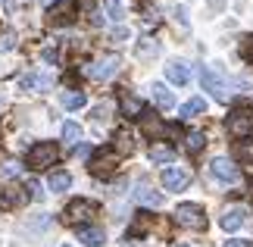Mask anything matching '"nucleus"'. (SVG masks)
<instances>
[{
  "mask_svg": "<svg viewBox=\"0 0 253 247\" xmlns=\"http://www.w3.org/2000/svg\"><path fill=\"white\" fill-rule=\"evenodd\" d=\"M56 160H60V147H56L53 141H41V144H35L32 150H28V169H47V166H53Z\"/></svg>",
  "mask_w": 253,
  "mask_h": 247,
  "instance_id": "f257e3e1",
  "label": "nucleus"
},
{
  "mask_svg": "<svg viewBox=\"0 0 253 247\" xmlns=\"http://www.w3.org/2000/svg\"><path fill=\"white\" fill-rule=\"evenodd\" d=\"M175 222L184 225V229H203V225H207L203 206H197V203H178V206H175Z\"/></svg>",
  "mask_w": 253,
  "mask_h": 247,
  "instance_id": "f03ea898",
  "label": "nucleus"
},
{
  "mask_svg": "<svg viewBox=\"0 0 253 247\" xmlns=\"http://www.w3.org/2000/svg\"><path fill=\"white\" fill-rule=\"evenodd\" d=\"M119 72V56H100L97 63H91L84 69L87 78H94V82H106V78H113Z\"/></svg>",
  "mask_w": 253,
  "mask_h": 247,
  "instance_id": "7ed1b4c3",
  "label": "nucleus"
},
{
  "mask_svg": "<svg viewBox=\"0 0 253 247\" xmlns=\"http://www.w3.org/2000/svg\"><path fill=\"white\" fill-rule=\"evenodd\" d=\"M116 163H119V153L116 150H97L91 156V172L97 175V179H106V175L116 172Z\"/></svg>",
  "mask_w": 253,
  "mask_h": 247,
  "instance_id": "20e7f679",
  "label": "nucleus"
},
{
  "mask_svg": "<svg viewBox=\"0 0 253 247\" xmlns=\"http://www.w3.org/2000/svg\"><path fill=\"white\" fill-rule=\"evenodd\" d=\"M200 85H203V91H210L219 103H225V100H228V94H231V91H228V85L222 82V78L212 72V69H200Z\"/></svg>",
  "mask_w": 253,
  "mask_h": 247,
  "instance_id": "39448f33",
  "label": "nucleus"
},
{
  "mask_svg": "<svg viewBox=\"0 0 253 247\" xmlns=\"http://www.w3.org/2000/svg\"><path fill=\"white\" fill-rule=\"evenodd\" d=\"M228 132L235 138H247L253 135V110H235L228 116Z\"/></svg>",
  "mask_w": 253,
  "mask_h": 247,
  "instance_id": "423d86ee",
  "label": "nucleus"
},
{
  "mask_svg": "<svg viewBox=\"0 0 253 247\" xmlns=\"http://www.w3.org/2000/svg\"><path fill=\"white\" fill-rule=\"evenodd\" d=\"M191 182V172L181 169V166H166L163 169V188L166 191H181V188H188Z\"/></svg>",
  "mask_w": 253,
  "mask_h": 247,
  "instance_id": "0eeeda50",
  "label": "nucleus"
},
{
  "mask_svg": "<svg viewBox=\"0 0 253 247\" xmlns=\"http://www.w3.org/2000/svg\"><path fill=\"white\" fill-rule=\"evenodd\" d=\"M91 216H97V203L94 200L79 197V200H72L69 206H66V219L69 222H84V219H91Z\"/></svg>",
  "mask_w": 253,
  "mask_h": 247,
  "instance_id": "6e6552de",
  "label": "nucleus"
},
{
  "mask_svg": "<svg viewBox=\"0 0 253 247\" xmlns=\"http://www.w3.org/2000/svg\"><path fill=\"white\" fill-rule=\"evenodd\" d=\"M210 172L216 175L219 182H225V185H235L238 182V166L231 163V160H225V156H216V160L210 163Z\"/></svg>",
  "mask_w": 253,
  "mask_h": 247,
  "instance_id": "1a4fd4ad",
  "label": "nucleus"
},
{
  "mask_svg": "<svg viewBox=\"0 0 253 247\" xmlns=\"http://www.w3.org/2000/svg\"><path fill=\"white\" fill-rule=\"evenodd\" d=\"M22 88H25V91H50V88H53V75L28 72V75H22Z\"/></svg>",
  "mask_w": 253,
  "mask_h": 247,
  "instance_id": "9d476101",
  "label": "nucleus"
},
{
  "mask_svg": "<svg viewBox=\"0 0 253 247\" xmlns=\"http://www.w3.org/2000/svg\"><path fill=\"white\" fill-rule=\"evenodd\" d=\"M244 219H247V213L241 210V206H231V210H225V216L219 219V225H222L225 232H235V229H241V225H244Z\"/></svg>",
  "mask_w": 253,
  "mask_h": 247,
  "instance_id": "9b49d317",
  "label": "nucleus"
},
{
  "mask_svg": "<svg viewBox=\"0 0 253 247\" xmlns=\"http://www.w3.org/2000/svg\"><path fill=\"white\" fill-rule=\"evenodd\" d=\"M79 241L87 244V247H100L106 241V235H103V229H97V225H82V229H79Z\"/></svg>",
  "mask_w": 253,
  "mask_h": 247,
  "instance_id": "f8f14e48",
  "label": "nucleus"
},
{
  "mask_svg": "<svg viewBox=\"0 0 253 247\" xmlns=\"http://www.w3.org/2000/svg\"><path fill=\"white\" fill-rule=\"evenodd\" d=\"M141 113H144L141 97H134V94H122V116H125V119H141Z\"/></svg>",
  "mask_w": 253,
  "mask_h": 247,
  "instance_id": "ddd939ff",
  "label": "nucleus"
},
{
  "mask_svg": "<svg viewBox=\"0 0 253 247\" xmlns=\"http://www.w3.org/2000/svg\"><path fill=\"white\" fill-rule=\"evenodd\" d=\"M166 78L172 85H188L191 82V69L184 66V63H169L166 66Z\"/></svg>",
  "mask_w": 253,
  "mask_h": 247,
  "instance_id": "4468645a",
  "label": "nucleus"
},
{
  "mask_svg": "<svg viewBox=\"0 0 253 247\" xmlns=\"http://www.w3.org/2000/svg\"><path fill=\"white\" fill-rule=\"evenodd\" d=\"M72 13H75V3L72 0H63L60 6H50V22H56V25L72 22Z\"/></svg>",
  "mask_w": 253,
  "mask_h": 247,
  "instance_id": "2eb2a0df",
  "label": "nucleus"
},
{
  "mask_svg": "<svg viewBox=\"0 0 253 247\" xmlns=\"http://www.w3.org/2000/svg\"><path fill=\"white\" fill-rule=\"evenodd\" d=\"M150 91H153V103H157L160 110H172V106H175V97H172V91L166 85H153Z\"/></svg>",
  "mask_w": 253,
  "mask_h": 247,
  "instance_id": "dca6fc26",
  "label": "nucleus"
},
{
  "mask_svg": "<svg viewBox=\"0 0 253 247\" xmlns=\"http://www.w3.org/2000/svg\"><path fill=\"white\" fill-rule=\"evenodd\" d=\"M25 200H28V194H25V188H19V185H9L3 191V206H22Z\"/></svg>",
  "mask_w": 253,
  "mask_h": 247,
  "instance_id": "f3484780",
  "label": "nucleus"
},
{
  "mask_svg": "<svg viewBox=\"0 0 253 247\" xmlns=\"http://www.w3.org/2000/svg\"><path fill=\"white\" fill-rule=\"evenodd\" d=\"M203 110H207V100H203V97H191L188 103H181L178 116H181V119H191V116H200Z\"/></svg>",
  "mask_w": 253,
  "mask_h": 247,
  "instance_id": "a211bd4d",
  "label": "nucleus"
},
{
  "mask_svg": "<svg viewBox=\"0 0 253 247\" xmlns=\"http://www.w3.org/2000/svg\"><path fill=\"white\" fill-rule=\"evenodd\" d=\"M134 200L147 203V206H163V194L153 191V188H138V191H134Z\"/></svg>",
  "mask_w": 253,
  "mask_h": 247,
  "instance_id": "6ab92c4d",
  "label": "nucleus"
},
{
  "mask_svg": "<svg viewBox=\"0 0 253 247\" xmlns=\"http://www.w3.org/2000/svg\"><path fill=\"white\" fill-rule=\"evenodd\" d=\"M141 119H144V135H150V138L166 135V125H163L160 116H141Z\"/></svg>",
  "mask_w": 253,
  "mask_h": 247,
  "instance_id": "aec40b11",
  "label": "nucleus"
},
{
  "mask_svg": "<svg viewBox=\"0 0 253 247\" xmlns=\"http://www.w3.org/2000/svg\"><path fill=\"white\" fill-rule=\"evenodd\" d=\"M150 160L153 163H172L175 160V150H172V147H166V144H153L150 147Z\"/></svg>",
  "mask_w": 253,
  "mask_h": 247,
  "instance_id": "412c9836",
  "label": "nucleus"
},
{
  "mask_svg": "<svg viewBox=\"0 0 253 247\" xmlns=\"http://www.w3.org/2000/svg\"><path fill=\"white\" fill-rule=\"evenodd\" d=\"M47 185H50V191H66V188L72 185V175L69 172H50V179H47Z\"/></svg>",
  "mask_w": 253,
  "mask_h": 247,
  "instance_id": "4be33fe9",
  "label": "nucleus"
},
{
  "mask_svg": "<svg viewBox=\"0 0 253 247\" xmlns=\"http://www.w3.org/2000/svg\"><path fill=\"white\" fill-rule=\"evenodd\" d=\"M84 103H87V97L82 91H66L63 94V106H66V110H82Z\"/></svg>",
  "mask_w": 253,
  "mask_h": 247,
  "instance_id": "5701e85b",
  "label": "nucleus"
},
{
  "mask_svg": "<svg viewBox=\"0 0 253 247\" xmlns=\"http://www.w3.org/2000/svg\"><path fill=\"white\" fill-rule=\"evenodd\" d=\"M63 141L66 144H79L82 141V125L79 122H66L63 125Z\"/></svg>",
  "mask_w": 253,
  "mask_h": 247,
  "instance_id": "b1692460",
  "label": "nucleus"
},
{
  "mask_svg": "<svg viewBox=\"0 0 253 247\" xmlns=\"http://www.w3.org/2000/svg\"><path fill=\"white\" fill-rule=\"evenodd\" d=\"M103 6H106V16L113 19V22H122L125 19V9H122V0H103Z\"/></svg>",
  "mask_w": 253,
  "mask_h": 247,
  "instance_id": "393cba45",
  "label": "nucleus"
},
{
  "mask_svg": "<svg viewBox=\"0 0 253 247\" xmlns=\"http://www.w3.org/2000/svg\"><path fill=\"white\" fill-rule=\"evenodd\" d=\"M235 156L241 163H253V141H238L235 144Z\"/></svg>",
  "mask_w": 253,
  "mask_h": 247,
  "instance_id": "a878e982",
  "label": "nucleus"
},
{
  "mask_svg": "<svg viewBox=\"0 0 253 247\" xmlns=\"http://www.w3.org/2000/svg\"><path fill=\"white\" fill-rule=\"evenodd\" d=\"M203 144H207V138H203L200 132H191L188 138H184V147H188L191 153H197V150H203Z\"/></svg>",
  "mask_w": 253,
  "mask_h": 247,
  "instance_id": "bb28decb",
  "label": "nucleus"
},
{
  "mask_svg": "<svg viewBox=\"0 0 253 247\" xmlns=\"http://www.w3.org/2000/svg\"><path fill=\"white\" fill-rule=\"evenodd\" d=\"M116 141H119V150H122V153H128L131 147H134V141H131L128 132H119V135H116Z\"/></svg>",
  "mask_w": 253,
  "mask_h": 247,
  "instance_id": "cd10ccee",
  "label": "nucleus"
},
{
  "mask_svg": "<svg viewBox=\"0 0 253 247\" xmlns=\"http://www.w3.org/2000/svg\"><path fill=\"white\" fill-rule=\"evenodd\" d=\"M241 56H244L247 63H253V38H247V41L241 44Z\"/></svg>",
  "mask_w": 253,
  "mask_h": 247,
  "instance_id": "c85d7f7f",
  "label": "nucleus"
},
{
  "mask_svg": "<svg viewBox=\"0 0 253 247\" xmlns=\"http://www.w3.org/2000/svg\"><path fill=\"white\" fill-rule=\"evenodd\" d=\"M13 44H16V35H13V32H6L3 38H0V53H3V50H9Z\"/></svg>",
  "mask_w": 253,
  "mask_h": 247,
  "instance_id": "c756f323",
  "label": "nucleus"
},
{
  "mask_svg": "<svg viewBox=\"0 0 253 247\" xmlns=\"http://www.w3.org/2000/svg\"><path fill=\"white\" fill-rule=\"evenodd\" d=\"M75 156H91V147H87V144H79V147H75Z\"/></svg>",
  "mask_w": 253,
  "mask_h": 247,
  "instance_id": "7c9ffc66",
  "label": "nucleus"
},
{
  "mask_svg": "<svg viewBox=\"0 0 253 247\" xmlns=\"http://www.w3.org/2000/svg\"><path fill=\"white\" fill-rule=\"evenodd\" d=\"M225 247H250V241H244V238H235V241H225Z\"/></svg>",
  "mask_w": 253,
  "mask_h": 247,
  "instance_id": "2f4dec72",
  "label": "nucleus"
},
{
  "mask_svg": "<svg viewBox=\"0 0 253 247\" xmlns=\"http://www.w3.org/2000/svg\"><path fill=\"white\" fill-rule=\"evenodd\" d=\"M113 38H116V41H125V38H128V32H125V28H116Z\"/></svg>",
  "mask_w": 253,
  "mask_h": 247,
  "instance_id": "473e14b6",
  "label": "nucleus"
},
{
  "mask_svg": "<svg viewBox=\"0 0 253 247\" xmlns=\"http://www.w3.org/2000/svg\"><path fill=\"white\" fill-rule=\"evenodd\" d=\"M44 60L47 63H56V50H44Z\"/></svg>",
  "mask_w": 253,
  "mask_h": 247,
  "instance_id": "72a5a7b5",
  "label": "nucleus"
},
{
  "mask_svg": "<svg viewBox=\"0 0 253 247\" xmlns=\"http://www.w3.org/2000/svg\"><path fill=\"white\" fill-rule=\"evenodd\" d=\"M41 3H44V6H53V0H41Z\"/></svg>",
  "mask_w": 253,
  "mask_h": 247,
  "instance_id": "f704fd0d",
  "label": "nucleus"
},
{
  "mask_svg": "<svg viewBox=\"0 0 253 247\" xmlns=\"http://www.w3.org/2000/svg\"><path fill=\"white\" fill-rule=\"evenodd\" d=\"M63 247H69V244H63Z\"/></svg>",
  "mask_w": 253,
  "mask_h": 247,
  "instance_id": "c9c22d12",
  "label": "nucleus"
},
{
  "mask_svg": "<svg viewBox=\"0 0 253 247\" xmlns=\"http://www.w3.org/2000/svg\"><path fill=\"white\" fill-rule=\"evenodd\" d=\"M181 247H188V244H181Z\"/></svg>",
  "mask_w": 253,
  "mask_h": 247,
  "instance_id": "e433bc0d",
  "label": "nucleus"
}]
</instances>
